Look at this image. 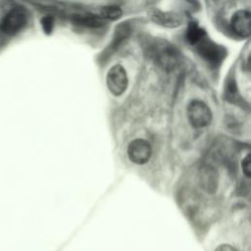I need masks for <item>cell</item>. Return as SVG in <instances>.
Wrapping results in <instances>:
<instances>
[{
	"label": "cell",
	"instance_id": "6da1fadb",
	"mask_svg": "<svg viewBox=\"0 0 251 251\" xmlns=\"http://www.w3.org/2000/svg\"><path fill=\"white\" fill-rule=\"evenodd\" d=\"M152 55L156 63L165 71H173L179 62L177 50L169 43L160 42L153 46Z\"/></svg>",
	"mask_w": 251,
	"mask_h": 251
},
{
	"label": "cell",
	"instance_id": "7a4b0ae2",
	"mask_svg": "<svg viewBox=\"0 0 251 251\" xmlns=\"http://www.w3.org/2000/svg\"><path fill=\"white\" fill-rule=\"evenodd\" d=\"M195 46L200 57H202L203 60H205L213 67L219 66L226 57L225 48L207 38L206 36Z\"/></svg>",
	"mask_w": 251,
	"mask_h": 251
},
{
	"label": "cell",
	"instance_id": "3957f363",
	"mask_svg": "<svg viewBox=\"0 0 251 251\" xmlns=\"http://www.w3.org/2000/svg\"><path fill=\"white\" fill-rule=\"evenodd\" d=\"M187 118L194 127H205L212 121L210 108L200 100H193L187 107Z\"/></svg>",
	"mask_w": 251,
	"mask_h": 251
},
{
	"label": "cell",
	"instance_id": "277c9868",
	"mask_svg": "<svg viewBox=\"0 0 251 251\" xmlns=\"http://www.w3.org/2000/svg\"><path fill=\"white\" fill-rule=\"evenodd\" d=\"M106 83L113 95H122L126 90L128 84V78L125 68L120 64L114 65L107 74Z\"/></svg>",
	"mask_w": 251,
	"mask_h": 251
},
{
	"label": "cell",
	"instance_id": "5b68a950",
	"mask_svg": "<svg viewBox=\"0 0 251 251\" xmlns=\"http://www.w3.org/2000/svg\"><path fill=\"white\" fill-rule=\"evenodd\" d=\"M27 17L24 9L20 7L13 8L3 18L0 28L7 34H15L20 31L26 24Z\"/></svg>",
	"mask_w": 251,
	"mask_h": 251
},
{
	"label": "cell",
	"instance_id": "8992f818",
	"mask_svg": "<svg viewBox=\"0 0 251 251\" xmlns=\"http://www.w3.org/2000/svg\"><path fill=\"white\" fill-rule=\"evenodd\" d=\"M152 154L150 143L141 138L132 140L127 147V156L135 164L142 165L149 161Z\"/></svg>",
	"mask_w": 251,
	"mask_h": 251
},
{
	"label": "cell",
	"instance_id": "52a82bcc",
	"mask_svg": "<svg viewBox=\"0 0 251 251\" xmlns=\"http://www.w3.org/2000/svg\"><path fill=\"white\" fill-rule=\"evenodd\" d=\"M148 18L153 23L169 28L177 27L182 24V18L179 14L171 11H162L157 8H152L148 11Z\"/></svg>",
	"mask_w": 251,
	"mask_h": 251
},
{
	"label": "cell",
	"instance_id": "ba28073f",
	"mask_svg": "<svg viewBox=\"0 0 251 251\" xmlns=\"http://www.w3.org/2000/svg\"><path fill=\"white\" fill-rule=\"evenodd\" d=\"M250 12L248 10H238L232 15L230 25L237 35L241 37H248L250 35Z\"/></svg>",
	"mask_w": 251,
	"mask_h": 251
},
{
	"label": "cell",
	"instance_id": "9c48e42d",
	"mask_svg": "<svg viewBox=\"0 0 251 251\" xmlns=\"http://www.w3.org/2000/svg\"><path fill=\"white\" fill-rule=\"evenodd\" d=\"M198 178L200 186L202 187L203 190L210 194L215 193L218 187L219 177L217 171L213 167L209 165L203 166L199 171Z\"/></svg>",
	"mask_w": 251,
	"mask_h": 251
},
{
	"label": "cell",
	"instance_id": "30bf717a",
	"mask_svg": "<svg viewBox=\"0 0 251 251\" xmlns=\"http://www.w3.org/2000/svg\"><path fill=\"white\" fill-rule=\"evenodd\" d=\"M72 20L75 25L87 27H99L105 24L104 19H102L100 16L90 14L75 15Z\"/></svg>",
	"mask_w": 251,
	"mask_h": 251
},
{
	"label": "cell",
	"instance_id": "8fae6325",
	"mask_svg": "<svg viewBox=\"0 0 251 251\" xmlns=\"http://www.w3.org/2000/svg\"><path fill=\"white\" fill-rule=\"evenodd\" d=\"M129 32H130V27L127 24H126V23L120 24L116 27V30H115V33H114V36H113V39H112V42L110 45V50L114 51V50L118 49L119 46L128 37Z\"/></svg>",
	"mask_w": 251,
	"mask_h": 251
},
{
	"label": "cell",
	"instance_id": "7c38bea8",
	"mask_svg": "<svg viewBox=\"0 0 251 251\" xmlns=\"http://www.w3.org/2000/svg\"><path fill=\"white\" fill-rule=\"evenodd\" d=\"M186 40L191 45H196L200 40H202L206 36L205 29L202 28L196 23H190L186 29Z\"/></svg>",
	"mask_w": 251,
	"mask_h": 251
},
{
	"label": "cell",
	"instance_id": "4fadbf2b",
	"mask_svg": "<svg viewBox=\"0 0 251 251\" xmlns=\"http://www.w3.org/2000/svg\"><path fill=\"white\" fill-rule=\"evenodd\" d=\"M123 15V11L118 6H105L102 7L99 16L104 20H117L121 18Z\"/></svg>",
	"mask_w": 251,
	"mask_h": 251
},
{
	"label": "cell",
	"instance_id": "5bb4252c",
	"mask_svg": "<svg viewBox=\"0 0 251 251\" xmlns=\"http://www.w3.org/2000/svg\"><path fill=\"white\" fill-rule=\"evenodd\" d=\"M41 26L45 33L49 34L54 28V18L51 16H45L41 19Z\"/></svg>",
	"mask_w": 251,
	"mask_h": 251
},
{
	"label": "cell",
	"instance_id": "9a60e30c",
	"mask_svg": "<svg viewBox=\"0 0 251 251\" xmlns=\"http://www.w3.org/2000/svg\"><path fill=\"white\" fill-rule=\"evenodd\" d=\"M241 167H242V171H243L244 175L247 177H250V176H251V158H250L249 154L245 158H243Z\"/></svg>",
	"mask_w": 251,
	"mask_h": 251
},
{
	"label": "cell",
	"instance_id": "2e32d148",
	"mask_svg": "<svg viewBox=\"0 0 251 251\" xmlns=\"http://www.w3.org/2000/svg\"><path fill=\"white\" fill-rule=\"evenodd\" d=\"M215 251H236V249L234 247H232L231 245L228 244H222L220 245Z\"/></svg>",
	"mask_w": 251,
	"mask_h": 251
},
{
	"label": "cell",
	"instance_id": "e0dca14e",
	"mask_svg": "<svg viewBox=\"0 0 251 251\" xmlns=\"http://www.w3.org/2000/svg\"><path fill=\"white\" fill-rule=\"evenodd\" d=\"M186 2H188V3H190V4H192V5H194V6H196L197 5V0H185Z\"/></svg>",
	"mask_w": 251,
	"mask_h": 251
}]
</instances>
